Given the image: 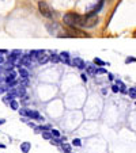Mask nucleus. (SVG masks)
Wrapping results in <instances>:
<instances>
[{"label":"nucleus","mask_w":136,"mask_h":153,"mask_svg":"<svg viewBox=\"0 0 136 153\" xmlns=\"http://www.w3.org/2000/svg\"><path fill=\"white\" fill-rule=\"evenodd\" d=\"M19 76L22 79H29V72L25 68H19Z\"/></svg>","instance_id":"13"},{"label":"nucleus","mask_w":136,"mask_h":153,"mask_svg":"<svg viewBox=\"0 0 136 153\" xmlns=\"http://www.w3.org/2000/svg\"><path fill=\"white\" fill-rule=\"evenodd\" d=\"M72 145H74V146H80V145H82L80 140H79V138H75V140L72 141Z\"/></svg>","instance_id":"24"},{"label":"nucleus","mask_w":136,"mask_h":153,"mask_svg":"<svg viewBox=\"0 0 136 153\" xmlns=\"http://www.w3.org/2000/svg\"><path fill=\"white\" fill-rule=\"evenodd\" d=\"M98 73H106V69L105 68H97V75Z\"/></svg>","instance_id":"26"},{"label":"nucleus","mask_w":136,"mask_h":153,"mask_svg":"<svg viewBox=\"0 0 136 153\" xmlns=\"http://www.w3.org/2000/svg\"><path fill=\"white\" fill-rule=\"evenodd\" d=\"M15 92H17V98L26 96V87H23V85L18 87V88H15Z\"/></svg>","instance_id":"7"},{"label":"nucleus","mask_w":136,"mask_h":153,"mask_svg":"<svg viewBox=\"0 0 136 153\" xmlns=\"http://www.w3.org/2000/svg\"><path fill=\"white\" fill-rule=\"evenodd\" d=\"M112 91H113V92H114V94H117V92H119V91H120V88L116 85V84H114V85H112Z\"/></svg>","instance_id":"25"},{"label":"nucleus","mask_w":136,"mask_h":153,"mask_svg":"<svg viewBox=\"0 0 136 153\" xmlns=\"http://www.w3.org/2000/svg\"><path fill=\"white\" fill-rule=\"evenodd\" d=\"M94 64H95V65H98V67H104V65H106V62H105V61H102L101 58H98V57L94 58Z\"/></svg>","instance_id":"16"},{"label":"nucleus","mask_w":136,"mask_h":153,"mask_svg":"<svg viewBox=\"0 0 136 153\" xmlns=\"http://www.w3.org/2000/svg\"><path fill=\"white\" fill-rule=\"evenodd\" d=\"M63 149H64V152H65V153H70L71 152V145L63 144Z\"/></svg>","instance_id":"22"},{"label":"nucleus","mask_w":136,"mask_h":153,"mask_svg":"<svg viewBox=\"0 0 136 153\" xmlns=\"http://www.w3.org/2000/svg\"><path fill=\"white\" fill-rule=\"evenodd\" d=\"M20 85H23V87H27L29 85V79H20Z\"/></svg>","instance_id":"21"},{"label":"nucleus","mask_w":136,"mask_h":153,"mask_svg":"<svg viewBox=\"0 0 136 153\" xmlns=\"http://www.w3.org/2000/svg\"><path fill=\"white\" fill-rule=\"evenodd\" d=\"M135 61H136V58H135V57H128L127 60H125V62L128 64V62H135Z\"/></svg>","instance_id":"27"},{"label":"nucleus","mask_w":136,"mask_h":153,"mask_svg":"<svg viewBox=\"0 0 136 153\" xmlns=\"http://www.w3.org/2000/svg\"><path fill=\"white\" fill-rule=\"evenodd\" d=\"M4 122H6V119H0V125H3Z\"/></svg>","instance_id":"34"},{"label":"nucleus","mask_w":136,"mask_h":153,"mask_svg":"<svg viewBox=\"0 0 136 153\" xmlns=\"http://www.w3.org/2000/svg\"><path fill=\"white\" fill-rule=\"evenodd\" d=\"M50 61H52L53 64H57V62H60V61H61L60 54H50Z\"/></svg>","instance_id":"14"},{"label":"nucleus","mask_w":136,"mask_h":153,"mask_svg":"<svg viewBox=\"0 0 136 153\" xmlns=\"http://www.w3.org/2000/svg\"><path fill=\"white\" fill-rule=\"evenodd\" d=\"M60 58H61V62L67 64V65H72V60L70 58V53H67V52L60 53Z\"/></svg>","instance_id":"6"},{"label":"nucleus","mask_w":136,"mask_h":153,"mask_svg":"<svg viewBox=\"0 0 136 153\" xmlns=\"http://www.w3.org/2000/svg\"><path fill=\"white\" fill-rule=\"evenodd\" d=\"M2 64H4V58L0 56V65H2Z\"/></svg>","instance_id":"31"},{"label":"nucleus","mask_w":136,"mask_h":153,"mask_svg":"<svg viewBox=\"0 0 136 153\" xmlns=\"http://www.w3.org/2000/svg\"><path fill=\"white\" fill-rule=\"evenodd\" d=\"M22 65H25V67H27V68L33 65V58L30 57V54H23L22 57L19 58V62H18L17 67L22 68Z\"/></svg>","instance_id":"4"},{"label":"nucleus","mask_w":136,"mask_h":153,"mask_svg":"<svg viewBox=\"0 0 136 153\" xmlns=\"http://www.w3.org/2000/svg\"><path fill=\"white\" fill-rule=\"evenodd\" d=\"M49 60H50L49 56L44 53V54L41 56V57H38V60H37V61H38V64H40V65H45V64H47Z\"/></svg>","instance_id":"10"},{"label":"nucleus","mask_w":136,"mask_h":153,"mask_svg":"<svg viewBox=\"0 0 136 153\" xmlns=\"http://www.w3.org/2000/svg\"><path fill=\"white\" fill-rule=\"evenodd\" d=\"M6 148V145H3V144H0V149H4Z\"/></svg>","instance_id":"33"},{"label":"nucleus","mask_w":136,"mask_h":153,"mask_svg":"<svg viewBox=\"0 0 136 153\" xmlns=\"http://www.w3.org/2000/svg\"><path fill=\"white\" fill-rule=\"evenodd\" d=\"M61 141H63V140H60L59 138V137H53L52 140H50V144H53V145H59V144H61Z\"/></svg>","instance_id":"19"},{"label":"nucleus","mask_w":136,"mask_h":153,"mask_svg":"<svg viewBox=\"0 0 136 153\" xmlns=\"http://www.w3.org/2000/svg\"><path fill=\"white\" fill-rule=\"evenodd\" d=\"M50 133H52L53 137H60V131L56 129H50Z\"/></svg>","instance_id":"23"},{"label":"nucleus","mask_w":136,"mask_h":153,"mask_svg":"<svg viewBox=\"0 0 136 153\" xmlns=\"http://www.w3.org/2000/svg\"><path fill=\"white\" fill-rule=\"evenodd\" d=\"M42 137H44L45 140H52V138H53L52 133H50V131H48V130H47V131H42Z\"/></svg>","instance_id":"17"},{"label":"nucleus","mask_w":136,"mask_h":153,"mask_svg":"<svg viewBox=\"0 0 136 153\" xmlns=\"http://www.w3.org/2000/svg\"><path fill=\"white\" fill-rule=\"evenodd\" d=\"M8 90H10L8 84H6V85H3V84H0V94H4L6 91H8Z\"/></svg>","instance_id":"18"},{"label":"nucleus","mask_w":136,"mask_h":153,"mask_svg":"<svg viewBox=\"0 0 136 153\" xmlns=\"http://www.w3.org/2000/svg\"><path fill=\"white\" fill-rule=\"evenodd\" d=\"M72 67H76L78 69H84V68H86V62H84L82 58L76 57L72 60Z\"/></svg>","instance_id":"5"},{"label":"nucleus","mask_w":136,"mask_h":153,"mask_svg":"<svg viewBox=\"0 0 136 153\" xmlns=\"http://www.w3.org/2000/svg\"><path fill=\"white\" fill-rule=\"evenodd\" d=\"M30 148H32V145H30V142H27V141L20 144V150H22V153L30 152Z\"/></svg>","instance_id":"11"},{"label":"nucleus","mask_w":136,"mask_h":153,"mask_svg":"<svg viewBox=\"0 0 136 153\" xmlns=\"http://www.w3.org/2000/svg\"><path fill=\"white\" fill-rule=\"evenodd\" d=\"M27 125H29V126H30V127H33V129H35V125H34V123H33V122H29V123H27Z\"/></svg>","instance_id":"28"},{"label":"nucleus","mask_w":136,"mask_h":153,"mask_svg":"<svg viewBox=\"0 0 136 153\" xmlns=\"http://www.w3.org/2000/svg\"><path fill=\"white\" fill-rule=\"evenodd\" d=\"M68 33H70V34H67V37H79V38L89 37L87 33H83L82 30H78L76 27H68Z\"/></svg>","instance_id":"3"},{"label":"nucleus","mask_w":136,"mask_h":153,"mask_svg":"<svg viewBox=\"0 0 136 153\" xmlns=\"http://www.w3.org/2000/svg\"><path fill=\"white\" fill-rule=\"evenodd\" d=\"M2 73H4V68L0 65V75H2Z\"/></svg>","instance_id":"32"},{"label":"nucleus","mask_w":136,"mask_h":153,"mask_svg":"<svg viewBox=\"0 0 136 153\" xmlns=\"http://www.w3.org/2000/svg\"><path fill=\"white\" fill-rule=\"evenodd\" d=\"M128 94H129V96L132 99H135L136 98V88H131V90L128 91Z\"/></svg>","instance_id":"20"},{"label":"nucleus","mask_w":136,"mask_h":153,"mask_svg":"<svg viewBox=\"0 0 136 153\" xmlns=\"http://www.w3.org/2000/svg\"><path fill=\"white\" fill-rule=\"evenodd\" d=\"M38 8H40L41 15H44V16L48 18V19H50V18L53 16L52 10H50V7L48 6V4L45 3V1H40V3H38Z\"/></svg>","instance_id":"1"},{"label":"nucleus","mask_w":136,"mask_h":153,"mask_svg":"<svg viewBox=\"0 0 136 153\" xmlns=\"http://www.w3.org/2000/svg\"><path fill=\"white\" fill-rule=\"evenodd\" d=\"M15 77H17V72H15V71H11V72H8V73H7V77H6V83L10 84L11 81L15 80Z\"/></svg>","instance_id":"9"},{"label":"nucleus","mask_w":136,"mask_h":153,"mask_svg":"<svg viewBox=\"0 0 136 153\" xmlns=\"http://www.w3.org/2000/svg\"><path fill=\"white\" fill-rule=\"evenodd\" d=\"M87 73H89L90 76H94L97 75V68L94 67V65H90V64H87Z\"/></svg>","instance_id":"12"},{"label":"nucleus","mask_w":136,"mask_h":153,"mask_svg":"<svg viewBox=\"0 0 136 153\" xmlns=\"http://www.w3.org/2000/svg\"><path fill=\"white\" fill-rule=\"evenodd\" d=\"M19 114L23 117H27V118H33V119H40V121H42V117L40 115V113H37V111L34 110H26V108H20L19 110Z\"/></svg>","instance_id":"2"},{"label":"nucleus","mask_w":136,"mask_h":153,"mask_svg":"<svg viewBox=\"0 0 136 153\" xmlns=\"http://www.w3.org/2000/svg\"><path fill=\"white\" fill-rule=\"evenodd\" d=\"M133 37H136V31H135V33H133Z\"/></svg>","instance_id":"35"},{"label":"nucleus","mask_w":136,"mask_h":153,"mask_svg":"<svg viewBox=\"0 0 136 153\" xmlns=\"http://www.w3.org/2000/svg\"><path fill=\"white\" fill-rule=\"evenodd\" d=\"M0 81H3V79H2V77H0Z\"/></svg>","instance_id":"36"},{"label":"nucleus","mask_w":136,"mask_h":153,"mask_svg":"<svg viewBox=\"0 0 136 153\" xmlns=\"http://www.w3.org/2000/svg\"><path fill=\"white\" fill-rule=\"evenodd\" d=\"M82 76V80L83 81H87V77H86V75H80Z\"/></svg>","instance_id":"30"},{"label":"nucleus","mask_w":136,"mask_h":153,"mask_svg":"<svg viewBox=\"0 0 136 153\" xmlns=\"http://www.w3.org/2000/svg\"><path fill=\"white\" fill-rule=\"evenodd\" d=\"M44 53H45L44 50H32L29 54H30V57H32L33 60H38V57H41Z\"/></svg>","instance_id":"8"},{"label":"nucleus","mask_w":136,"mask_h":153,"mask_svg":"<svg viewBox=\"0 0 136 153\" xmlns=\"http://www.w3.org/2000/svg\"><path fill=\"white\" fill-rule=\"evenodd\" d=\"M0 53H3V54H4V53H8V50H7V49H0Z\"/></svg>","instance_id":"29"},{"label":"nucleus","mask_w":136,"mask_h":153,"mask_svg":"<svg viewBox=\"0 0 136 153\" xmlns=\"http://www.w3.org/2000/svg\"><path fill=\"white\" fill-rule=\"evenodd\" d=\"M10 107H11L12 110H19V103H18V102L14 99V100L10 102Z\"/></svg>","instance_id":"15"}]
</instances>
